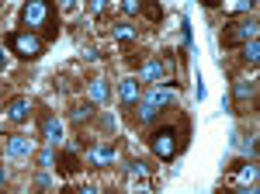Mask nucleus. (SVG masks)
<instances>
[{
    "label": "nucleus",
    "instance_id": "7ed1b4c3",
    "mask_svg": "<svg viewBox=\"0 0 260 194\" xmlns=\"http://www.w3.org/2000/svg\"><path fill=\"white\" fill-rule=\"evenodd\" d=\"M149 149L160 156V159H174V156H177V149H180L177 132H174V128H156V132L149 136Z\"/></svg>",
    "mask_w": 260,
    "mask_h": 194
},
{
    "label": "nucleus",
    "instance_id": "9d476101",
    "mask_svg": "<svg viewBox=\"0 0 260 194\" xmlns=\"http://www.w3.org/2000/svg\"><path fill=\"white\" fill-rule=\"evenodd\" d=\"M146 101H149L153 108H170V104H177V94L167 90V87H153V90L146 94Z\"/></svg>",
    "mask_w": 260,
    "mask_h": 194
},
{
    "label": "nucleus",
    "instance_id": "f03ea898",
    "mask_svg": "<svg viewBox=\"0 0 260 194\" xmlns=\"http://www.w3.org/2000/svg\"><path fill=\"white\" fill-rule=\"evenodd\" d=\"M7 49L21 59H39L45 52V42L35 35V31H11L7 35Z\"/></svg>",
    "mask_w": 260,
    "mask_h": 194
},
{
    "label": "nucleus",
    "instance_id": "9b49d317",
    "mask_svg": "<svg viewBox=\"0 0 260 194\" xmlns=\"http://www.w3.org/2000/svg\"><path fill=\"white\" fill-rule=\"evenodd\" d=\"M118 97H121V104H136L139 101V80H121Z\"/></svg>",
    "mask_w": 260,
    "mask_h": 194
},
{
    "label": "nucleus",
    "instance_id": "a878e982",
    "mask_svg": "<svg viewBox=\"0 0 260 194\" xmlns=\"http://www.w3.org/2000/svg\"><path fill=\"white\" fill-rule=\"evenodd\" d=\"M4 70H7V49L0 45V73H4Z\"/></svg>",
    "mask_w": 260,
    "mask_h": 194
},
{
    "label": "nucleus",
    "instance_id": "412c9836",
    "mask_svg": "<svg viewBox=\"0 0 260 194\" xmlns=\"http://www.w3.org/2000/svg\"><path fill=\"white\" fill-rule=\"evenodd\" d=\"M121 11H125L128 18H136V14L142 11V0H121Z\"/></svg>",
    "mask_w": 260,
    "mask_h": 194
},
{
    "label": "nucleus",
    "instance_id": "dca6fc26",
    "mask_svg": "<svg viewBox=\"0 0 260 194\" xmlns=\"http://www.w3.org/2000/svg\"><path fill=\"white\" fill-rule=\"evenodd\" d=\"M243 59H246L250 66H257V62H260V42H257V39L243 42Z\"/></svg>",
    "mask_w": 260,
    "mask_h": 194
},
{
    "label": "nucleus",
    "instance_id": "1a4fd4ad",
    "mask_svg": "<svg viewBox=\"0 0 260 194\" xmlns=\"http://www.w3.org/2000/svg\"><path fill=\"white\" fill-rule=\"evenodd\" d=\"M90 163H94V167H108V163H115V146H111V142L90 146Z\"/></svg>",
    "mask_w": 260,
    "mask_h": 194
},
{
    "label": "nucleus",
    "instance_id": "cd10ccee",
    "mask_svg": "<svg viewBox=\"0 0 260 194\" xmlns=\"http://www.w3.org/2000/svg\"><path fill=\"white\" fill-rule=\"evenodd\" d=\"M0 139H4V125H0Z\"/></svg>",
    "mask_w": 260,
    "mask_h": 194
},
{
    "label": "nucleus",
    "instance_id": "f257e3e1",
    "mask_svg": "<svg viewBox=\"0 0 260 194\" xmlns=\"http://www.w3.org/2000/svg\"><path fill=\"white\" fill-rule=\"evenodd\" d=\"M21 24L31 31V28H42L45 31V39H56L59 35V24H56V11H52V4L49 0H28L24 7H21Z\"/></svg>",
    "mask_w": 260,
    "mask_h": 194
},
{
    "label": "nucleus",
    "instance_id": "20e7f679",
    "mask_svg": "<svg viewBox=\"0 0 260 194\" xmlns=\"http://www.w3.org/2000/svg\"><path fill=\"white\" fill-rule=\"evenodd\" d=\"M257 39V24L253 21H236V24H229L225 31H222V45L229 49V45H243V42Z\"/></svg>",
    "mask_w": 260,
    "mask_h": 194
},
{
    "label": "nucleus",
    "instance_id": "39448f33",
    "mask_svg": "<svg viewBox=\"0 0 260 194\" xmlns=\"http://www.w3.org/2000/svg\"><path fill=\"white\" fill-rule=\"evenodd\" d=\"M28 118H31V101H28V97H11V101H7V121L24 125Z\"/></svg>",
    "mask_w": 260,
    "mask_h": 194
},
{
    "label": "nucleus",
    "instance_id": "a211bd4d",
    "mask_svg": "<svg viewBox=\"0 0 260 194\" xmlns=\"http://www.w3.org/2000/svg\"><path fill=\"white\" fill-rule=\"evenodd\" d=\"M236 180H240V184H253V180H257V167H253V163H243Z\"/></svg>",
    "mask_w": 260,
    "mask_h": 194
},
{
    "label": "nucleus",
    "instance_id": "bb28decb",
    "mask_svg": "<svg viewBox=\"0 0 260 194\" xmlns=\"http://www.w3.org/2000/svg\"><path fill=\"white\" fill-rule=\"evenodd\" d=\"M201 4H205V7H215V4H222V0H201Z\"/></svg>",
    "mask_w": 260,
    "mask_h": 194
},
{
    "label": "nucleus",
    "instance_id": "5701e85b",
    "mask_svg": "<svg viewBox=\"0 0 260 194\" xmlns=\"http://www.w3.org/2000/svg\"><path fill=\"white\" fill-rule=\"evenodd\" d=\"M73 118H77V121H87V118H94V104H83V108H77V111H73Z\"/></svg>",
    "mask_w": 260,
    "mask_h": 194
},
{
    "label": "nucleus",
    "instance_id": "423d86ee",
    "mask_svg": "<svg viewBox=\"0 0 260 194\" xmlns=\"http://www.w3.org/2000/svg\"><path fill=\"white\" fill-rule=\"evenodd\" d=\"M39 128H42V139H45V142H52V146L62 139V121L56 115H42Z\"/></svg>",
    "mask_w": 260,
    "mask_h": 194
},
{
    "label": "nucleus",
    "instance_id": "2eb2a0df",
    "mask_svg": "<svg viewBox=\"0 0 260 194\" xmlns=\"http://www.w3.org/2000/svg\"><path fill=\"white\" fill-rule=\"evenodd\" d=\"M253 4H257V0H222V7H225L229 14H246V11H253Z\"/></svg>",
    "mask_w": 260,
    "mask_h": 194
},
{
    "label": "nucleus",
    "instance_id": "aec40b11",
    "mask_svg": "<svg viewBox=\"0 0 260 194\" xmlns=\"http://www.w3.org/2000/svg\"><path fill=\"white\" fill-rule=\"evenodd\" d=\"M142 11H146V18L160 21V4H156V0H142Z\"/></svg>",
    "mask_w": 260,
    "mask_h": 194
},
{
    "label": "nucleus",
    "instance_id": "f8f14e48",
    "mask_svg": "<svg viewBox=\"0 0 260 194\" xmlns=\"http://www.w3.org/2000/svg\"><path fill=\"white\" fill-rule=\"evenodd\" d=\"M111 35H115V42H121V45H132V42H136V28L121 21V24H111Z\"/></svg>",
    "mask_w": 260,
    "mask_h": 194
},
{
    "label": "nucleus",
    "instance_id": "f3484780",
    "mask_svg": "<svg viewBox=\"0 0 260 194\" xmlns=\"http://www.w3.org/2000/svg\"><path fill=\"white\" fill-rule=\"evenodd\" d=\"M128 177H132V180H142V187H146V184H149V167L136 159V163H128Z\"/></svg>",
    "mask_w": 260,
    "mask_h": 194
},
{
    "label": "nucleus",
    "instance_id": "ddd939ff",
    "mask_svg": "<svg viewBox=\"0 0 260 194\" xmlns=\"http://www.w3.org/2000/svg\"><path fill=\"white\" fill-rule=\"evenodd\" d=\"M156 115H160V108H153L149 101H142V104L136 101V121H139V125H149Z\"/></svg>",
    "mask_w": 260,
    "mask_h": 194
},
{
    "label": "nucleus",
    "instance_id": "393cba45",
    "mask_svg": "<svg viewBox=\"0 0 260 194\" xmlns=\"http://www.w3.org/2000/svg\"><path fill=\"white\" fill-rule=\"evenodd\" d=\"M39 167H52V153H49V149L39 153Z\"/></svg>",
    "mask_w": 260,
    "mask_h": 194
},
{
    "label": "nucleus",
    "instance_id": "4be33fe9",
    "mask_svg": "<svg viewBox=\"0 0 260 194\" xmlns=\"http://www.w3.org/2000/svg\"><path fill=\"white\" fill-rule=\"evenodd\" d=\"M233 94H236V101H250L253 87H250V83H236V87H233Z\"/></svg>",
    "mask_w": 260,
    "mask_h": 194
},
{
    "label": "nucleus",
    "instance_id": "4468645a",
    "mask_svg": "<svg viewBox=\"0 0 260 194\" xmlns=\"http://www.w3.org/2000/svg\"><path fill=\"white\" fill-rule=\"evenodd\" d=\"M80 170V156L77 153H62L59 156V174H77Z\"/></svg>",
    "mask_w": 260,
    "mask_h": 194
},
{
    "label": "nucleus",
    "instance_id": "6ab92c4d",
    "mask_svg": "<svg viewBox=\"0 0 260 194\" xmlns=\"http://www.w3.org/2000/svg\"><path fill=\"white\" fill-rule=\"evenodd\" d=\"M104 97H108V83L104 80H94L90 83V101H104Z\"/></svg>",
    "mask_w": 260,
    "mask_h": 194
},
{
    "label": "nucleus",
    "instance_id": "6e6552de",
    "mask_svg": "<svg viewBox=\"0 0 260 194\" xmlns=\"http://www.w3.org/2000/svg\"><path fill=\"white\" fill-rule=\"evenodd\" d=\"M160 77H167V62H163V59H146V62L139 66L142 83H153V80H160Z\"/></svg>",
    "mask_w": 260,
    "mask_h": 194
},
{
    "label": "nucleus",
    "instance_id": "b1692460",
    "mask_svg": "<svg viewBox=\"0 0 260 194\" xmlns=\"http://www.w3.org/2000/svg\"><path fill=\"white\" fill-rule=\"evenodd\" d=\"M87 7H90V11H94V14H101V11H104V7H108V0H87Z\"/></svg>",
    "mask_w": 260,
    "mask_h": 194
},
{
    "label": "nucleus",
    "instance_id": "c85d7f7f",
    "mask_svg": "<svg viewBox=\"0 0 260 194\" xmlns=\"http://www.w3.org/2000/svg\"><path fill=\"white\" fill-rule=\"evenodd\" d=\"M0 94H4V83H0Z\"/></svg>",
    "mask_w": 260,
    "mask_h": 194
},
{
    "label": "nucleus",
    "instance_id": "0eeeda50",
    "mask_svg": "<svg viewBox=\"0 0 260 194\" xmlns=\"http://www.w3.org/2000/svg\"><path fill=\"white\" fill-rule=\"evenodd\" d=\"M7 153L14 156V159H28V156L35 153V142L28 136H11L7 139Z\"/></svg>",
    "mask_w": 260,
    "mask_h": 194
}]
</instances>
